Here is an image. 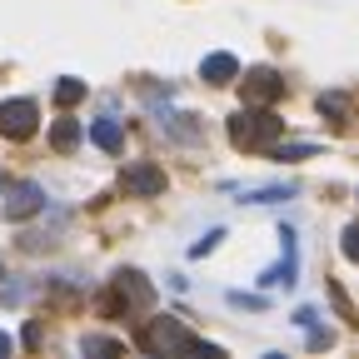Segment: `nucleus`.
Here are the masks:
<instances>
[{
    "mask_svg": "<svg viewBox=\"0 0 359 359\" xmlns=\"http://www.w3.org/2000/svg\"><path fill=\"white\" fill-rule=\"evenodd\" d=\"M224 130H230V140H235L240 150H269V145L280 140L285 120H280L275 110H240V115L224 120Z\"/></svg>",
    "mask_w": 359,
    "mask_h": 359,
    "instance_id": "nucleus-1",
    "label": "nucleus"
},
{
    "mask_svg": "<svg viewBox=\"0 0 359 359\" xmlns=\"http://www.w3.org/2000/svg\"><path fill=\"white\" fill-rule=\"evenodd\" d=\"M140 344L155 349V354H175V349L190 344V330L180 325V320H150V325L140 330Z\"/></svg>",
    "mask_w": 359,
    "mask_h": 359,
    "instance_id": "nucleus-2",
    "label": "nucleus"
},
{
    "mask_svg": "<svg viewBox=\"0 0 359 359\" xmlns=\"http://www.w3.org/2000/svg\"><path fill=\"white\" fill-rule=\"evenodd\" d=\"M35 125H40L35 100H6L0 105V135L6 140H25V135H35Z\"/></svg>",
    "mask_w": 359,
    "mask_h": 359,
    "instance_id": "nucleus-3",
    "label": "nucleus"
},
{
    "mask_svg": "<svg viewBox=\"0 0 359 359\" xmlns=\"http://www.w3.org/2000/svg\"><path fill=\"white\" fill-rule=\"evenodd\" d=\"M280 90H285V80L269 70V65H259V70H250V75L240 80V95H245L250 105H269V100H280Z\"/></svg>",
    "mask_w": 359,
    "mask_h": 359,
    "instance_id": "nucleus-4",
    "label": "nucleus"
},
{
    "mask_svg": "<svg viewBox=\"0 0 359 359\" xmlns=\"http://www.w3.org/2000/svg\"><path fill=\"white\" fill-rule=\"evenodd\" d=\"M280 240H285V259L275 264V269H264V290L269 285H280V290H290L294 285V269H299V250H294V230H290V224H285V230H280Z\"/></svg>",
    "mask_w": 359,
    "mask_h": 359,
    "instance_id": "nucleus-5",
    "label": "nucleus"
},
{
    "mask_svg": "<svg viewBox=\"0 0 359 359\" xmlns=\"http://www.w3.org/2000/svg\"><path fill=\"white\" fill-rule=\"evenodd\" d=\"M120 190H125V195H145V200H150V195H160V190H165V175H160L155 165H130V170H125V180H120Z\"/></svg>",
    "mask_w": 359,
    "mask_h": 359,
    "instance_id": "nucleus-6",
    "label": "nucleus"
},
{
    "mask_svg": "<svg viewBox=\"0 0 359 359\" xmlns=\"http://www.w3.org/2000/svg\"><path fill=\"white\" fill-rule=\"evenodd\" d=\"M110 290H115V299H120V304H150V294H155V290H150V280H145V275H135V269H120Z\"/></svg>",
    "mask_w": 359,
    "mask_h": 359,
    "instance_id": "nucleus-7",
    "label": "nucleus"
},
{
    "mask_svg": "<svg viewBox=\"0 0 359 359\" xmlns=\"http://www.w3.org/2000/svg\"><path fill=\"white\" fill-rule=\"evenodd\" d=\"M45 205V190L40 185H15L11 200H6V219H25V215H40Z\"/></svg>",
    "mask_w": 359,
    "mask_h": 359,
    "instance_id": "nucleus-8",
    "label": "nucleus"
},
{
    "mask_svg": "<svg viewBox=\"0 0 359 359\" xmlns=\"http://www.w3.org/2000/svg\"><path fill=\"white\" fill-rule=\"evenodd\" d=\"M240 75V60L230 55V50H215V55H205V65H200V80H210V85H230Z\"/></svg>",
    "mask_w": 359,
    "mask_h": 359,
    "instance_id": "nucleus-9",
    "label": "nucleus"
},
{
    "mask_svg": "<svg viewBox=\"0 0 359 359\" xmlns=\"http://www.w3.org/2000/svg\"><path fill=\"white\" fill-rule=\"evenodd\" d=\"M90 140H95L100 150H110V155H115V150L125 145V130H120V120H110V115H105V120H95V130H90Z\"/></svg>",
    "mask_w": 359,
    "mask_h": 359,
    "instance_id": "nucleus-10",
    "label": "nucleus"
},
{
    "mask_svg": "<svg viewBox=\"0 0 359 359\" xmlns=\"http://www.w3.org/2000/svg\"><path fill=\"white\" fill-rule=\"evenodd\" d=\"M50 145H55V150H75V145H80V125H75V120H55Z\"/></svg>",
    "mask_w": 359,
    "mask_h": 359,
    "instance_id": "nucleus-11",
    "label": "nucleus"
},
{
    "mask_svg": "<svg viewBox=\"0 0 359 359\" xmlns=\"http://www.w3.org/2000/svg\"><path fill=\"white\" fill-rule=\"evenodd\" d=\"M290 195H294V185H269V190H250L245 205H275V200H290Z\"/></svg>",
    "mask_w": 359,
    "mask_h": 359,
    "instance_id": "nucleus-12",
    "label": "nucleus"
},
{
    "mask_svg": "<svg viewBox=\"0 0 359 359\" xmlns=\"http://www.w3.org/2000/svg\"><path fill=\"white\" fill-rule=\"evenodd\" d=\"M55 100H60V105H80V100H85V80H60V85H55Z\"/></svg>",
    "mask_w": 359,
    "mask_h": 359,
    "instance_id": "nucleus-13",
    "label": "nucleus"
},
{
    "mask_svg": "<svg viewBox=\"0 0 359 359\" xmlns=\"http://www.w3.org/2000/svg\"><path fill=\"white\" fill-rule=\"evenodd\" d=\"M314 150H320L314 140H290V145H280L275 155H280V160H304V155H314Z\"/></svg>",
    "mask_w": 359,
    "mask_h": 359,
    "instance_id": "nucleus-14",
    "label": "nucleus"
},
{
    "mask_svg": "<svg viewBox=\"0 0 359 359\" xmlns=\"http://www.w3.org/2000/svg\"><path fill=\"white\" fill-rule=\"evenodd\" d=\"M85 354H120V339H105V334H90V339H85Z\"/></svg>",
    "mask_w": 359,
    "mask_h": 359,
    "instance_id": "nucleus-15",
    "label": "nucleus"
},
{
    "mask_svg": "<svg viewBox=\"0 0 359 359\" xmlns=\"http://www.w3.org/2000/svg\"><path fill=\"white\" fill-rule=\"evenodd\" d=\"M339 250H344V259H354V264H359V224H349V230H344Z\"/></svg>",
    "mask_w": 359,
    "mask_h": 359,
    "instance_id": "nucleus-16",
    "label": "nucleus"
},
{
    "mask_svg": "<svg viewBox=\"0 0 359 359\" xmlns=\"http://www.w3.org/2000/svg\"><path fill=\"white\" fill-rule=\"evenodd\" d=\"M320 110H325V115H344L349 100H344V95H320Z\"/></svg>",
    "mask_w": 359,
    "mask_h": 359,
    "instance_id": "nucleus-17",
    "label": "nucleus"
},
{
    "mask_svg": "<svg viewBox=\"0 0 359 359\" xmlns=\"http://www.w3.org/2000/svg\"><path fill=\"white\" fill-rule=\"evenodd\" d=\"M219 240H224V230H210V235H205V240H200V245L190 250V259H200V255H210V250H215Z\"/></svg>",
    "mask_w": 359,
    "mask_h": 359,
    "instance_id": "nucleus-18",
    "label": "nucleus"
},
{
    "mask_svg": "<svg viewBox=\"0 0 359 359\" xmlns=\"http://www.w3.org/2000/svg\"><path fill=\"white\" fill-rule=\"evenodd\" d=\"M309 344H314V349H330V344H334V334H330V330H320V325H309Z\"/></svg>",
    "mask_w": 359,
    "mask_h": 359,
    "instance_id": "nucleus-19",
    "label": "nucleus"
},
{
    "mask_svg": "<svg viewBox=\"0 0 359 359\" xmlns=\"http://www.w3.org/2000/svg\"><path fill=\"white\" fill-rule=\"evenodd\" d=\"M314 320H320V309H309V304H304V309H294V325H304V330H309Z\"/></svg>",
    "mask_w": 359,
    "mask_h": 359,
    "instance_id": "nucleus-20",
    "label": "nucleus"
},
{
    "mask_svg": "<svg viewBox=\"0 0 359 359\" xmlns=\"http://www.w3.org/2000/svg\"><path fill=\"white\" fill-rule=\"evenodd\" d=\"M0 354H11V334H0Z\"/></svg>",
    "mask_w": 359,
    "mask_h": 359,
    "instance_id": "nucleus-21",
    "label": "nucleus"
},
{
    "mask_svg": "<svg viewBox=\"0 0 359 359\" xmlns=\"http://www.w3.org/2000/svg\"><path fill=\"white\" fill-rule=\"evenodd\" d=\"M0 190H6V180H0Z\"/></svg>",
    "mask_w": 359,
    "mask_h": 359,
    "instance_id": "nucleus-22",
    "label": "nucleus"
}]
</instances>
